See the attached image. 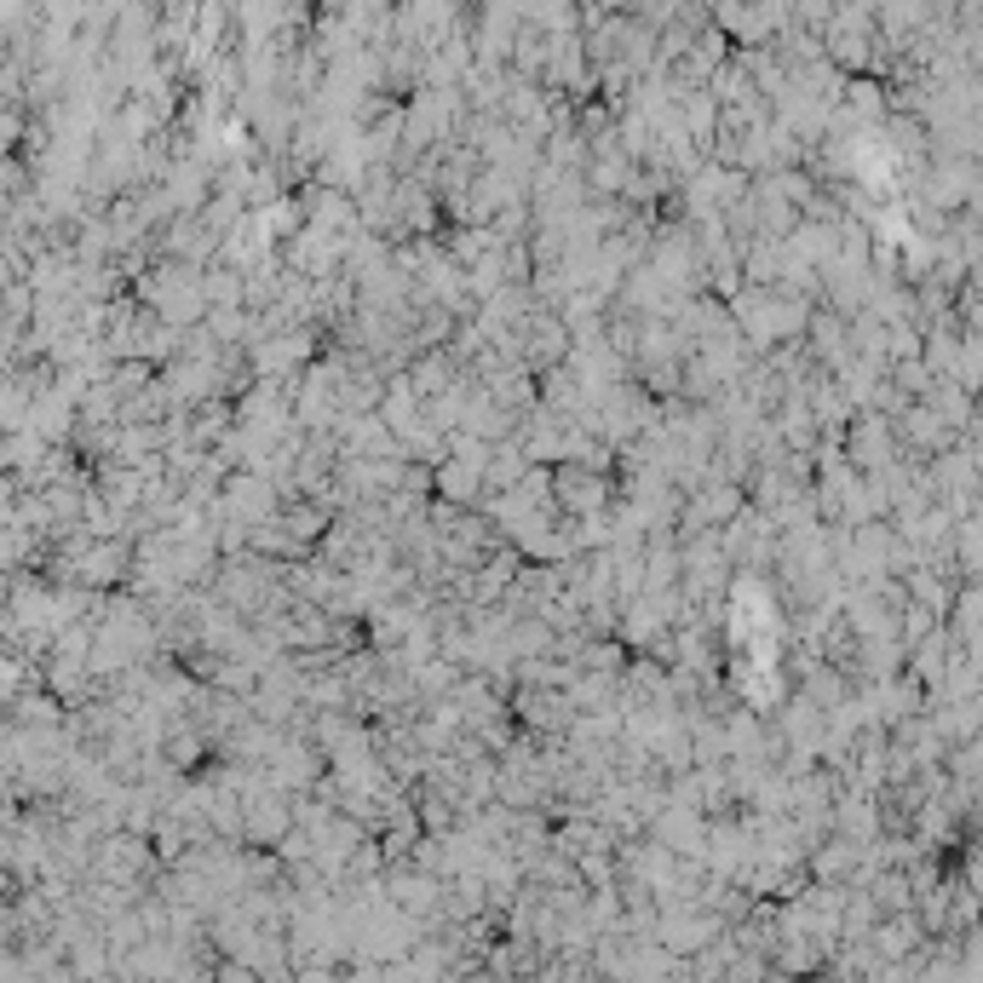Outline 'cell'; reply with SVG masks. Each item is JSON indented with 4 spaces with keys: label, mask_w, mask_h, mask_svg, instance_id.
Wrapping results in <instances>:
<instances>
[{
    "label": "cell",
    "mask_w": 983,
    "mask_h": 983,
    "mask_svg": "<svg viewBox=\"0 0 983 983\" xmlns=\"http://www.w3.org/2000/svg\"><path fill=\"white\" fill-rule=\"evenodd\" d=\"M12 138H18V115H12V110H0V150H6Z\"/></svg>",
    "instance_id": "6da1fadb"
}]
</instances>
